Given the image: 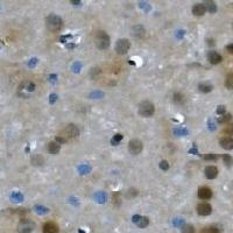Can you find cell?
<instances>
[{"instance_id": "ee69618b", "label": "cell", "mask_w": 233, "mask_h": 233, "mask_svg": "<svg viewBox=\"0 0 233 233\" xmlns=\"http://www.w3.org/2000/svg\"><path fill=\"white\" fill-rule=\"evenodd\" d=\"M100 73V69L99 68H93L92 70H91V77L92 78H94L97 75H99Z\"/></svg>"}, {"instance_id": "9f6ffc18", "label": "cell", "mask_w": 233, "mask_h": 233, "mask_svg": "<svg viewBox=\"0 0 233 233\" xmlns=\"http://www.w3.org/2000/svg\"><path fill=\"white\" fill-rule=\"evenodd\" d=\"M209 44H210V46H213L214 43H213V41H212V40H209Z\"/></svg>"}, {"instance_id": "ac0fdd59", "label": "cell", "mask_w": 233, "mask_h": 233, "mask_svg": "<svg viewBox=\"0 0 233 233\" xmlns=\"http://www.w3.org/2000/svg\"><path fill=\"white\" fill-rule=\"evenodd\" d=\"M93 198H94V200H96L97 203L104 204V203H106V200H107V195L104 192V191H98V192H96L93 195Z\"/></svg>"}, {"instance_id": "74e56055", "label": "cell", "mask_w": 233, "mask_h": 233, "mask_svg": "<svg viewBox=\"0 0 233 233\" xmlns=\"http://www.w3.org/2000/svg\"><path fill=\"white\" fill-rule=\"evenodd\" d=\"M160 169L164 170V171H167V170L169 169V163H168V161H166V160L161 161L160 162Z\"/></svg>"}, {"instance_id": "11a10c76", "label": "cell", "mask_w": 233, "mask_h": 233, "mask_svg": "<svg viewBox=\"0 0 233 233\" xmlns=\"http://www.w3.org/2000/svg\"><path fill=\"white\" fill-rule=\"evenodd\" d=\"M71 4H73V5H76V6H77V5H80V1L79 0H77V1H76V0H72V1H71Z\"/></svg>"}, {"instance_id": "3957f363", "label": "cell", "mask_w": 233, "mask_h": 233, "mask_svg": "<svg viewBox=\"0 0 233 233\" xmlns=\"http://www.w3.org/2000/svg\"><path fill=\"white\" fill-rule=\"evenodd\" d=\"M155 112V107H154V104L148 101V100H145L142 101L139 105V114L141 117H145V118H149L152 117Z\"/></svg>"}, {"instance_id": "f907efd6", "label": "cell", "mask_w": 233, "mask_h": 233, "mask_svg": "<svg viewBox=\"0 0 233 233\" xmlns=\"http://www.w3.org/2000/svg\"><path fill=\"white\" fill-rule=\"evenodd\" d=\"M56 79H57V75H50V76H49V80H50L51 83H55Z\"/></svg>"}, {"instance_id": "7c38bea8", "label": "cell", "mask_w": 233, "mask_h": 233, "mask_svg": "<svg viewBox=\"0 0 233 233\" xmlns=\"http://www.w3.org/2000/svg\"><path fill=\"white\" fill-rule=\"evenodd\" d=\"M219 143H220V146H221V148H224V149H226V150L233 149V139L230 138V136H225V138L220 139Z\"/></svg>"}, {"instance_id": "f1b7e54d", "label": "cell", "mask_w": 233, "mask_h": 233, "mask_svg": "<svg viewBox=\"0 0 233 233\" xmlns=\"http://www.w3.org/2000/svg\"><path fill=\"white\" fill-rule=\"evenodd\" d=\"M89 97L91 99H100V98L104 97V92H101V91H93V92L90 93Z\"/></svg>"}, {"instance_id": "cb8c5ba5", "label": "cell", "mask_w": 233, "mask_h": 233, "mask_svg": "<svg viewBox=\"0 0 233 233\" xmlns=\"http://www.w3.org/2000/svg\"><path fill=\"white\" fill-rule=\"evenodd\" d=\"M34 211L37 213V214H47V213H49V209L46 207H43V205H35L34 207Z\"/></svg>"}, {"instance_id": "7bdbcfd3", "label": "cell", "mask_w": 233, "mask_h": 233, "mask_svg": "<svg viewBox=\"0 0 233 233\" xmlns=\"http://www.w3.org/2000/svg\"><path fill=\"white\" fill-rule=\"evenodd\" d=\"M204 159L205 160H217L218 159V155H216V154H207L204 156Z\"/></svg>"}, {"instance_id": "b9f144b4", "label": "cell", "mask_w": 233, "mask_h": 233, "mask_svg": "<svg viewBox=\"0 0 233 233\" xmlns=\"http://www.w3.org/2000/svg\"><path fill=\"white\" fill-rule=\"evenodd\" d=\"M120 200H121V195H120V192H115L113 195V203L120 204Z\"/></svg>"}, {"instance_id": "7a4b0ae2", "label": "cell", "mask_w": 233, "mask_h": 233, "mask_svg": "<svg viewBox=\"0 0 233 233\" xmlns=\"http://www.w3.org/2000/svg\"><path fill=\"white\" fill-rule=\"evenodd\" d=\"M94 44L96 47L100 49V50H104L107 49L110 47V36L107 35L105 32L100 30L96 34V37H94Z\"/></svg>"}, {"instance_id": "ab89813d", "label": "cell", "mask_w": 233, "mask_h": 233, "mask_svg": "<svg viewBox=\"0 0 233 233\" xmlns=\"http://www.w3.org/2000/svg\"><path fill=\"white\" fill-rule=\"evenodd\" d=\"M39 63V60L36 58V57H33V58H30V60L28 61V67L29 68H34L36 64Z\"/></svg>"}, {"instance_id": "44dd1931", "label": "cell", "mask_w": 233, "mask_h": 233, "mask_svg": "<svg viewBox=\"0 0 233 233\" xmlns=\"http://www.w3.org/2000/svg\"><path fill=\"white\" fill-rule=\"evenodd\" d=\"M77 170H78V173L80 175H87V174L91 173V167L86 164V163H83V164H79L78 168H77Z\"/></svg>"}, {"instance_id": "52a82bcc", "label": "cell", "mask_w": 233, "mask_h": 233, "mask_svg": "<svg viewBox=\"0 0 233 233\" xmlns=\"http://www.w3.org/2000/svg\"><path fill=\"white\" fill-rule=\"evenodd\" d=\"M142 148H143V145H142V142L138 139H134V140H131L129 141V143H128V150H129V153L133 154V155H138L142 152Z\"/></svg>"}, {"instance_id": "83f0119b", "label": "cell", "mask_w": 233, "mask_h": 233, "mask_svg": "<svg viewBox=\"0 0 233 233\" xmlns=\"http://www.w3.org/2000/svg\"><path fill=\"white\" fill-rule=\"evenodd\" d=\"M225 85L228 89H233V73H228L225 79Z\"/></svg>"}, {"instance_id": "d6a6232c", "label": "cell", "mask_w": 233, "mask_h": 233, "mask_svg": "<svg viewBox=\"0 0 233 233\" xmlns=\"http://www.w3.org/2000/svg\"><path fill=\"white\" fill-rule=\"evenodd\" d=\"M202 233H219V230L214 226H210V227H205V228L202 231Z\"/></svg>"}, {"instance_id": "ffe728a7", "label": "cell", "mask_w": 233, "mask_h": 233, "mask_svg": "<svg viewBox=\"0 0 233 233\" xmlns=\"http://www.w3.org/2000/svg\"><path fill=\"white\" fill-rule=\"evenodd\" d=\"M132 32H133V35L134 36H136V37H142L143 35H145V28L142 26H134L132 28Z\"/></svg>"}, {"instance_id": "e0dca14e", "label": "cell", "mask_w": 233, "mask_h": 233, "mask_svg": "<svg viewBox=\"0 0 233 233\" xmlns=\"http://www.w3.org/2000/svg\"><path fill=\"white\" fill-rule=\"evenodd\" d=\"M48 150H49V153L53 154V155L58 154L60 153V150H61L60 143H57L56 141H51V142H49V143H48Z\"/></svg>"}, {"instance_id": "4316f807", "label": "cell", "mask_w": 233, "mask_h": 233, "mask_svg": "<svg viewBox=\"0 0 233 233\" xmlns=\"http://www.w3.org/2000/svg\"><path fill=\"white\" fill-rule=\"evenodd\" d=\"M181 232L182 233H195V227L190 224H184L181 227Z\"/></svg>"}, {"instance_id": "9a60e30c", "label": "cell", "mask_w": 233, "mask_h": 233, "mask_svg": "<svg viewBox=\"0 0 233 233\" xmlns=\"http://www.w3.org/2000/svg\"><path fill=\"white\" fill-rule=\"evenodd\" d=\"M205 12H207V8H205L204 4H196L192 7V13L196 16H202V15L205 14Z\"/></svg>"}, {"instance_id": "7dc6e473", "label": "cell", "mask_w": 233, "mask_h": 233, "mask_svg": "<svg viewBox=\"0 0 233 233\" xmlns=\"http://www.w3.org/2000/svg\"><path fill=\"white\" fill-rule=\"evenodd\" d=\"M225 132H226L227 134H230V135H233V124H231V125L227 126V128L225 129Z\"/></svg>"}, {"instance_id": "f35d334b", "label": "cell", "mask_w": 233, "mask_h": 233, "mask_svg": "<svg viewBox=\"0 0 233 233\" xmlns=\"http://www.w3.org/2000/svg\"><path fill=\"white\" fill-rule=\"evenodd\" d=\"M225 112H226V107L224 106V105H219V106L217 107V110H216V113L220 114V115H221V114L224 115Z\"/></svg>"}, {"instance_id": "8fae6325", "label": "cell", "mask_w": 233, "mask_h": 233, "mask_svg": "<svg viewBox=\"0 0 233 233\" xmlns=\"http://www.w3.org/2000/svg\"><path fill=\"white\" fill-rule=\"evenodd\" d=\"M217 175H218V169H217V167L209 166L205 168V177H207V178H209V180H213V178L217 177Z\"/></svg>"}, {"instance_id": "4dcf8cb0", "label": "cell", "mask_w": 233, "mask_h": 233, "mask_svg": "<svg viewBox=\"0 0 233 233\" xmlns=\"http://www.w3.org/2000/svg\"><path fill=\"white\" fill-rule=\"evenodd\" d=\"M71 70L75 73H79L82 70V63L80 62H75L72 65H71Z\"/></svg>"}, {"instance_id": "d590c367", "label": "cell", "mask_w": 233, "mask_h": 233, "mask_svg": "<svg viewBox=\"0 0 233 233\" xmlns=\"http://www.w3.org/2000/svg\"><path fill=\"white\" fill-rule=\"evenodd\" d=\"M173 224H174V226L175 227H180L181 228V227L184 225V220L181 219V218H176V219H174Z\"/></svg>"}, {"instance_id": "836d02e7", "label": "cell", "mask_w": 233, "mask_h": 233, "mask_svg": "<svg viewBox=\"0 0 233 233\" xmlns=\"http://www.w3.org/2000/svg\"><path fill=\"white\" fill-rule=\"evenodd\" d=\"M231 118H232V115H231V114H224V115H221L219 119H218V121H219L220 124H224V122L230 121Z\"/></svg>"}, {"instance_id": "f5cc1de1", "label": "cell", "mask_w": 233, "mask_h": 233, "mask_svg": "<svg viewBox=\"0 0 233 233\" xmlns=\"http://www.w3.org/2000/svg\"><path fill=\"white\" fill-rule=\"evenodd\" d=\"M226 49H227V51H228V53L233 54V43H231V44H228V46L226 47Z\"/></svg>"}, {"instance_id": "8992f818", "label": "cell", "mask_w": 233, "mask_h": 233, "mask_svg": "<svg viewBox=\"0 0 233 233\" xmlns=\"http://www.w3.org/2000/svg\"><path fill=\"white\" fill-rule=\"evenodd\" d=\"M129 47H131V43L127 39H120L115 43V51L119 55H124L129 50Z\"/></svg>"}, {"instance_id": "bcb514c9", "label": "cell", "mask_w": 233, "mask_h": 233, "mask_svg": "<svg viewBox=\"0 0 233 233\" xmlns=\"http://www.w3.org/2000/svg\"><path fill=\"white\" fill-rule=\"evenodd\" d=\"M136 195H138V191H136L135 189H129V190H128V197H129V198L135 197Z\"/></svg>"}, {"instance_id": "d6986e66", "label": "cell", "mask_w": 233, "mask_h": 233, "mask_svg": "<svg viewBox=\"0 0 233 233\" xmlns=\"http://www.w3.org/2000/svg\"><path fill=\"white\" fill-rule=\"evenodd\" d=\"M9 198L13 202V203H20L23 200V195L19 191H13V192L11 193V196H9Z\"/></svg>"}, {"instance_id": "e575fe53", "label": "cell", "mask_w": 233, "mask_h": 233, "mask_svg": "<svg viewBox=\"0 0 233 233\" xmlns=\"http://www.w3.org/2000/svg\"><path fill=\"white\" fill-rule=\"evenodd\" d=\"M139 6L141 9H143L145 12H149L150 11V5H148V2H145V1H142V2H139Z\"/></svg>"}, {"instance_id": "f546056e", "label": "cell", "mask_w": 233, "mask_h": 233, "mask_svg": "<svg viewBox=\"0 0 233 233\" xmlns=\"http://www.w3.org/2000/svg\"><path fill=\"white\" fill-rule=\"evenodd\" d=\"M122 138H124V136H122L121 134H115L113 138L111 139V143H112L113 146H118V145H119V142L122 140Z\"/></svg>"}, {"instance_id": "30bf717a", "label": "cell", "mask_w": 233, "mask_h": 233, "mask_svg": "<svg viewBox=\"0 0 233 233\" xmlns=\"http://www.w3.org/2000/svg\"><path fill=\"white\" fill-rule=\"evenodd\" d=\"M198 197L200 199H210L212 197V191L210 188L207 186H203L198 190Z\"/></svg>"}, {"instance_id": "484cf974", "label": "cell", "mask_w": 233, "mask_h": 233, "mask_svg": "<svg viewBox=\"0 0 233 233\" xmlns=\"http://www.w3.org/2000/svg\"><path fill=\"white\" fill-rule=\"evenodd\" d=\"M44 162V159L41 156V155H34L32 157V163L34 166H42Z\"/></svg>"}, {"instance_id": "1f68e13d", "label": "cell", "mask_w": 233, "mask_h": 233, "mask_svg": "<svg viewBox=\"0 0 233 233\" xmlns=\"http://www.w3.org/2000/svg\"><path fill=\"white\" fill-rule=\"evenodd\" d=\"M174 101L175 103H180V104H182L183 101H184V96L182 94V93H175L174 94Z\"/></svg>"}, {"instance_id": "5bb4252c", "label": "cell", "mask_w": 233, "mask_h": 233, "mask_svg": "<svg viewBox=\"0 0 233 233\" xmlns=\"http://www.w3.org/2000/svg\"><path fill=\"white\" fill-rule=\"evenodd\" d=\"M207 58H209L211 64H218V63H220L223 61L221 55H219L217 51H210V53L207 54Z\"/></svg>"}, {"instance_id": "7402d4cb", "label": "cell", "mask_w": 233, "mask_h": 233, "mask_svg": "<svg viewBox=\"0 0 233 233\" xmlns=\"http://www.w3.org/2000/svg\"><path fill=\"white\" fill-rule=\"evenodd\" d=\"M174 134L176 135V136H186L188 134H189V131L186 129L185 127H176L175 129H174Z\"/></svg>"}, {"instance_id": "816d5d0a", "label": "cell", "mask_w": 233, "mask_h": 233, "mask_svg": "<svg viewBox=\"0 0 233 233\" xmlns=\"http://www.w3.org/2000/svg\"><path fill=\"white\" fill-rule=\"evenodd\" d=\"M184 33H185L184 30H178L177 34H176V36H177L178 39H182V37H183V35H184Z\"/></svg>"}, {"instance_id": "5b68a950", "label": "cell", "mask_w": 233, "mask_h": 233, "mask_svg": "<svg viewBox=\"0 0 233 233\" xmlns=\"http://www.w3.org/2000/svg\"><path fill=\"white\" fill-rule=\"evenodd\" d=\"M35 224L29 219H22L18 225V232L19 233H30L34 230Z\"/></svg>"}, {"instance_id": "f6af8a7d", "label": "cell", "mask_w": 233, "mask_h": 233, "mask_svg": "<svg viewBox=\"0 0 233 233\" xmlns=\"http://www.w3.org/2000/svg\"><path fill=\"white\" fill-rule=\"evenodd\" d=\"M67 141H68L67 139H64V138H63V136H61V135H57V136H56V142H57V143H60V145L61 143H65Z\"/></svg>"}, {"instance_id": "8d00e7d4", "label": "cell", "mask_w": 233, "mask_h": 233, "mask_svg": "<svg viewBox=\"0 0 233 233\" xmlns=\"http://www.w3.org/2000/svg\"><path fill=\"white\" fill-rule=\"evenodd\" d=\"M223 160H224L225 164H227V166H231L233 163V159L230 155H224V156H223Z\"/></svg>"}, {"instance_id": "277c9868", "label": "cell", "mask_w": 233, "mask_h": 233, "mask_svg": "<svg viewBox=\"0 0 233 233\" xmlns=\"http://www.w3.org/2000/svg\"><path fill=\"white\" fill-rule=\"evenodd\" d=\"M61 136H63L64 139H73V138H76V136H78L79 135V129L77 128V126H75L72 124H70V125H68L65 128H63L62 131L60 132Z\"/></svg>"}, {"instance_id": "60d3db41", "label": "cell", "mask_w": 233, "mask_h": 233, "mask_svg": "<svg viewBox=\"0 0 233 233\" xmlns=\"http://www.w3.org/2000/svg\"><path fill=\"white\" fill-rule=\"evenodd\" d=\"M57 99H58V96H57L56 93H51V94L49 96V103H50V104H55V103L57 101Z\"/></svg>"}, {"instance_id": "d4e9b609", "label": "cell", "mask_w": 233, "mask_h": 233, "mask_svg": "<svg viewBox=\"0 0 233 233\" xmlns=\"http://www.w3.org/2000/svg\"><path fill=\"white\" fill-rule=\"evenodd\" d=\"M204 5H205V8H207V12H210V13H216L217 12V5L213 1H207Z\"/></svg>"}, {"instance_id": "c3c4849f", "label": "cell", "mask_w": 233, "mask_h": 233, "mask_svg": "<svg viewBox=\"0 0 233 233\" xmlns=\"http://www.w3.org/2000/svg\"><path fill=\"white\" fill-rule=\"evenodd\" d=\"M207 125H209V128L211 129V131H214V122H213L212 120H209V122H207Z\"/></svg>"}, {"instance_id": "6da1fadb", "label": "cell", "mask_w": 233, "mask_h": 233, "mask_svg": "<svg viewBox=\"0 0 233 233\" xmlns=\"http://www.w3.org/2000/svg\"><path fill=\"white\" fill-rule=\"evenodd\" d=\"M46 26L50 32L57 33V32H60L62 26H63V21H62V19H61L58 15L50 14L49 16H47Z\"/></svg>"}, {"instance_id": "681fc988", "label": "cell", "mask_w": 233, "mask_h": 233, "mask_svg": "<svg viewBox=\"0 0 233 233\" xmlns=\"http://www.w3.org/2000/svg\"><path fill=\"white\" fill-rule=\"evenodd\" d=\"M68 202L71 203V204H73V205H78V199H76V198H73V197H71Z\"/></svg>"}, {"instance_id": "603a6c76", "label": "cell", "mask_w": 233, "mask_h": 233, "mask_svg": "<svg viewBox=\"0 0 233 233\" xmlns=\"http://www.w3.org/2000/svg\"><path fill=\"white\" fill-rule=\"evenodd\" d=\"M212 89H213V86L211 85V84H209V83H200L199 85H198V90L204 93L211 92Z\"/></svg>"}, {"instance_id": "db71d44e", "label": "cell", "mask_w": 233, "mask_h": 233, "mask_svg": "<svg viewBox=\"0 0 233 233\" xmlns=\"http://www.w3.org/2000/svg\"><path fill=\"white\" fill-rule=\"evenodd\" d=\"M189 153L190 154H198V150H197L196 148H191V149H189Z\"/></svg>"}, {"instance_id": "4fadbf2b", "label": "cell", "mask_w": 233, "mask_h": 233, "mask_svg": "<svg viewBox=\"0 0 233 233\" xmlns=\"http://www.w3.org/2000/svg\"><path fill=\"white\" fill-rule=\"evenodd\" d=\"M43 233H58V226L53 221H48L43 225Z\"/></svg>"}, {"instance_id": "9c48e42d", "label": "cell", "mask_w": 233, "mask_h": 233, "mask_svg": "<svg viewBox=\"0 0 233 233\" xmlns=\"http://www.w3.org/2000/svg\"><path fill=\"white\" fill-rule=\"evenodd\" d=\"M212 212V207L210 204L207 203H202L197 205V213L199 216H209L210 213Z\"/></svg>"}, {"instance_id": "2e32d148", "label": "cell", "mask_w": 233, "mask_h": 233, "mask_svg": "<svg viewBox=\"0 0 233 233\" xmlns=\"http://www.w3.org/2000/svg\"><path fill=\"white\" fill-rule=\"evenodd\" d=\"M35 90V84L33 82H25L19 86V91L22 93V91H27V92H33Z\"/></svg>"}, {"instance_id": "ba28073f", "label": "cell", "mask_w": 233, "mask_h": 233, "mask_svg": "<svg viewBox=\"0 0 233 233\" xmlns=\"http://www.w3.org/2000/svg\"><path fill=\"white\" fill-rule=\"evenodd\" d=\"M132 221H133L134 224H136V226L140 227V228H145L149 224V219L147 217L139 216V214H134L133 217H132Z\"/></svg>"}]
</instances>
